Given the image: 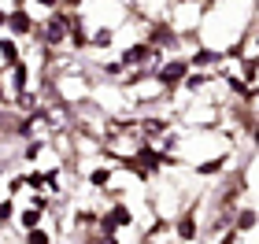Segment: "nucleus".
<instances>
[{
    "label": "nucleus",
    "instance_id": "obj_1",
    "mask_svg": "<svg viewBox=\"0 0 259 244\" xmlns=\"http://www.w3.org/2000/svg\"><path fill=\"white\" fill-rule=\"evenodd\" d=\"M182 74H185V63H170L167 71H163V78H167V81H178Z\"/></svg>",
    "mask_w": 259,
    "mask_h": 244
},
{
    "label": "nucleus",
    "instance_id": "obj_2",
    "mask_svg": "<svg viewBox=\"0 0 259 244\" xmlns=\"http://www.w3.org/2000/svg\"><path fill=\"white\" fill-rule=\"evenodd\" d=\"M63 37V22H52V30H49V41H60Z\"/></svg>",
    "mask_w": 259,
    "mask_h": 244
}]
</instances>
